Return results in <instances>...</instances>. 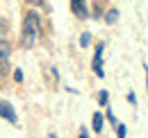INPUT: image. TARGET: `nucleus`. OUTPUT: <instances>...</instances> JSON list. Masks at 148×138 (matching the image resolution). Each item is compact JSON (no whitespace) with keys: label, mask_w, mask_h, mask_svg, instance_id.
<instances>
[{"label":"nucleus","mask_w":148,"mask_h":138,"mask_svg":"<svg viewBox=\"0 0 148 138\" xmlns=\"http://www.w3.org/2000/svg\"><path fill=\"white\" fill-rule=\"evenodd\" d=\"M0 116H2L7 122H12V124H16V122H18V116H16L14 106H12L9 102H5V100L0 102Z\"/></svg>","instance_id":"nucleus-3"},{"label":"nucleus","mask_w":148,"mask_h":138,"mask_svg":"<svg viewBox=\"0 0 148 138\" xmlns=\"http://www.w3.org/2000/svg\"><path fill=\"white\" fill-rule=\"evenodd\" d=\"M103 50H105V43H98L96 45V52H93V72L98 77H105V70H103Z\"/></svg>","instance_id":"nucleus-2"},{"label":"nucleus","mask_w":148,"mask_h":138,"mask_svg":"<svg viewBox=\"0 0 148 138\" xmlns=\"http://www.w3.org/2000/svg\"><path fill=\"white\" fill-rule=\"evenodd\" d=\"M39 32H41V18H39L37 12H27L25 18H23V32H21V45L25 50H30L39 39Z\"/></svg>","instance_id":"nucleus-1"},{"label":"nucleus","mask_w":148,"mask_h":138,"mask_svg":"<svg viewBox=\"0 0 148 138\" xmlns=\"http://www.w3.org/2000/svg\"><path fill=\"white\" fill-rule=\"evenodd\" d=\"M89 43H91V34H89V32H82V34H80V45L87 48Z\"/></svg>","instance_id":"nucleus-7"},{"label":"nucleus","mask_w":148,"mask_h":138,"mask_svg":"<svg viewBox=\"0 0 148 138\" xmlns=\"http://www.w3.org/2000/svg\"><path fill=\"white\" fill-rule=\"evenodd\" d=\"M116 18H119V12H116V9H110V12H107V16H105V20H107V23H116Z\"/></svg>","instance_id":"nucleus-8"},{"label":"nucleus","mask_w":148,"mask_h":138,"mask_svg":"<svg viewBox=\"0 0 148 138\" xmlns=\"http://www.w3.org/2000/svg\"><path fill=\"white\" fill-rule=\"evenodd\" d=\"M107 120H110L112 124H116V116H114V113H112L110 109H107Z\"/></svg>","instance_id":"nucleus-12"},{"label":"nucleus","mask_w":148,"mask_h":138,"mask_svg":"<svg viewBox=\"0 0 148 138\" xmlns=\"http://www.w3.org/2000/svg\"><path fill=\"white\" fill-rule=\"evenodd\" d=\"M14 79H16V82H23V70H14Z\"/></svg>","instance_id":"nucleus-11"},{"label":"nucleus","mask_w":148,"mask_h":138,"mask_svg":"<svg viewBox=\"0 0 148 138\" xmlns=\"http://www.w3.org/2000/svg\"><path fill=\"white\" fill-rule=\"evenodd\" d=\"M71 12H73L77 18L89 16V9H87V2H84V0H71Z\"/></svg>","instance_id":"nucleus-4"},{"label":"nucleus","mask_w":148,"mask_h":138,"mask_svg":"<svg viewBox=\"0 0 148 138\" xmlns=\"http://www.w3.org/2000/svg\"><path fill=\"white\" fill-rule=\"evenodd\" d=\"M80 138H89V134H87V129H84V127L80 129Z\"/></svg>","instance_id":"nucleus-14"},{"label":"nucleus","mask_w":148,"mask_h":138,"mask_svg":"<svg viewBox=\"0 0 148 138\" xmlns=\"http://www.w3.org/2000/svg\"><path fill=\"white\" fill-rule=\"evenodd\" d=\"M144 70H146V88H148V66H144Z\"/></svg>","instance_id":"nucleus-15"},{"label":"nucleus","mask_w":148,"mask_h":138,"mask_svg":"<svg viewBox=\"0 0 148 138\" xmlns=\"http://www.w3.org/2000/svg\"><path fill=\"white\" fill-rule=\"evenodd\" d=\"M48 138H57V136H55V134H53V131H50V134H48Z\"/></svg>","instance_id":"nucleus-16"},{"label":"nucleus","mask_w":148,"mask_h":138,"mask_svg":"<svg viewBox=\"0 0 148 138\" xmlns=\"http://www.w3.org/2000/svg\"><path fill=\"white\" fill-rule=\"evenodd\" d=\"M128 102H130V104H134V102H137V97H134V93H128Z\"/></svg>","instance_id":"nucleus-13"},{"label":"nucleus","mask_w":148,"mask_h":138,"mask_svg":"<svg viewBox=\"0 0 148 138\" xmlns=\"http://www.w3.org/2000/svg\"><path fill=\"white\" fill-rule=\"evenodd\" d=\"M32 2H41V0H32Z\"/></svg>","instance_id":"nucleus-17"},{"label":"nucleus","mask_w":148,"mask_h":138,"mask_svg":"<svg viewBox=\"0 0 148 138\" xmlns=\"http://www.w3.org/2000/svg\"><path fill=\"white\" fill-rule=\"evenodd\" d=\"M116 134H119V138H125V124H123V122L116 124Z\"/></svg>","instance_id":"nucleus-10"},{"label":"nucleus","mask_w":148,"mask_h":138,"mask_svg":"<svg viewBox=\"0 0 148 138\" xmlns=\"http://www.w3.org/2000/svg\"><path fill=\"white\" fill-rule=\"evenodd\" d=\"M7 72H9V54L0 52V75H7Z\"/></svg>","instance_id":"nucleus-6"},{"label":"nucleus","mask_w":148,"mask_h":138,"mask_svg":"<svg viewBox=\"0 0 148 138\" xmlns=\"http://www.w3.org/2000/svg\"><path fill=\"white\" fill-rule=\"evenodd\" d=\"M98 100H100V104H103V106H107V100H110V93H107V91H103V93L98 95Z\"/></svg>","instance_id":"nucleus-9"},{"label":"nucleus","mask_w":148,"mask_h":138,"mask_svg":"<svg viewBox=\"0 0 148 138\" xmlns=\"http://www.w3.org/2000/svg\"><path fill=\"white\" fill-rule=\"evenodd\" d=\"M91 122H93V131H96V134H100V131H103V122H105L103 113H100V111H96V113H93V118H91Z\"/></svg>","instance_id":"nucleus-5"}]
</instances>
